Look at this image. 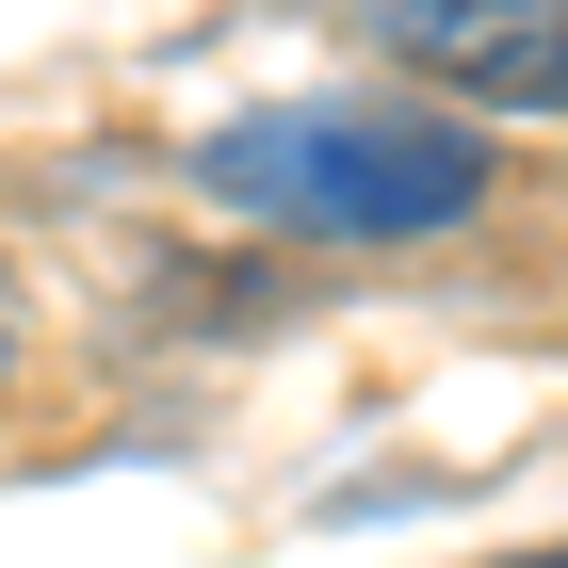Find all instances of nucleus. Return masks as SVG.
Returning <instances> with one entry per match:
<instances>
[{
  "label": "nucleus",
  "instance_id": "1",
  "mask_svg": "<svg viewBox=\"0 0 568 568\" xmlns=\"http://www.w3.org/2000/svg\"><path fill=\"white\" fill-rule=\"evenodd\" d=\"M195 179L261 227H308V244H423L487 195V131L390 114V98H276V114H227L195 146Z\"/></svg>",
  "mask_w": 568,
  "mask_h": 568
},
{
  "label": "nucleus",
  "instance_id": "2",
  "mask_svg": "<svg viewBox=\"0 0 568 568\" xmlns=\"http://www.w3.org/2000/svg\"><path fill=\"white\" fill-rule=\"evenodd\" d=\"M342 17L487 114H568V0H342Z\"/></svg>",
  "mask_w": 568,
  "mask_h": 568
},
{
  "label": "nucleus",
  "instance_id": "3",
  "mask_svg": "<svg viewBox=\"0 0 568 568\" xmlns=\"http://www.w3.org/2000/svg\"><path fill=\"white\" fill-rule=\"evenodd\" d=\"M520 568H568V552H520Z\"/></svg>",
  "mask_w": 568,
  "mask_h": 568
}]
</instances>
